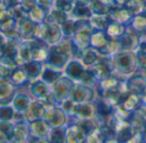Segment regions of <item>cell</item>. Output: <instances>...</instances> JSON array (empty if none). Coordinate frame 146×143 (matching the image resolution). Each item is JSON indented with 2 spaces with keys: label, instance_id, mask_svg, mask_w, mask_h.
Here are the masks:
<instances>
[{
  "label": "cell",
  "instance_id": "obj_1",
  "mask_svg": "<svg viewBox=\"0 0 146 143\" xmlns=\"http://www.w3.org/2000/svg\"><path fill=\"white\" fill-rule=\"evenodd\" d=\"M27 90L32 98L37 100H43L50 94V86L41 79L31 82Z\"/></svg>",
  "mask_w": 146,
  "mask_h": 143
},
{
  "label": "cell",
  "instance_id": "obj_2",
  "mask_svg": "<svg viewBox=\"0 0 146 143\" xmlns=\"http://www.w3.org/2000/svg\"><path fill=\"white\" fill-rule=\"evenodd\" d=\"M29 42H30V46H31L33 61L44 63V61L47 58L49 51H50L48 45L44 40L39 39H30Z\"/></svg>",
  "mask_w": 146,
  "mask_h": 143
},
{
  "label": "cell",
  "instance_id": "obj_3",
  "mask_svg": "<svg viewBox=\"0 0 146 143\" xmlns=\"http://www.w3.org/2000/svg\"><path fill=\"white\" fill-rule=\"evenodd\" d=\"M51 130L59 129L63 122L65 121V117L62 109L56 108L55 106L45 109V112L44 114L43 118Z\"/></svg>",
  "mask_w": 146,
  "mask_h": 143
},
{
  "label": "cell",
  "instance_id": "obj_4",
  "mask_svg": "<svg viewBox=\"0 0 146 143\" xmlns=\"http://www.w3.org/2000/svg\"><path fill=\"white\" fill-rule=\"evenodd\" d=\"M27 88H20L17 89V92L14 97L11 106L14 110L20 113H24L27 109L32 100H33L30 95L28 91H26Z\"/></svg>",
  "mask_w": 146,
  "mask_h": 143
},
{
  "label": "cell",
  "instance_id": "obj_5",
  "mask_svg": "<svg viewBox=\"0 0 146 143\" xmlns=\"http://www.w3.org/2000/svg\"><path fill=\"white\" fill-rule=\"evenodd\" d=\"M30 137L36 139H48L51 131L50 127L44 119H39L29 123Z\"/></svg>",
  "mask_w": 146,
  "mask_h": 143
},
{
  "label": "cell",
  "instance_id": "obj_6",
  "mask_svg": "<svg viewBox=\"0 0 146 143\" xmlns=\"http://www.w3.org/2000/svg\"><path fill=\"white\" fill-rule=\"evenodd\" d=\"M30 139L29 123L27 121H21L14 124V129L11 136V142L14 143L28 142Z\"/></svg>",
  "mask_w": 146,
  "mask_h": 143
},
{
  "label": "cell",
  "instance_id": "obj_7",
  "mask_svg": "<svg viewBox=\"0 0 146 143\" xmlns=\"http://www.w3.org/2000/svg\"><path fill=\"white\" fill-rule=\"evenodd\" d=\"M45 112V108L39 100H33L27 109L23 113L25 121L30 123L33 121L42 119Z\"/></svg>",
  "mask_w": 146,
  "mask_h": 143
},
{
  "label": "cell",
  "instance_id": "obj_8",
  "mask_svg": "<svg viewBox=\"0 0 146 143\" xmlns=\"http://www.w3.org/2000/svg\"><path fill=\"white\" fill-rule=\"evenodd\" d=\"M9 82L17 89L27 88L31 82L22 66H18L12 70Z\"/></svg>",
  "mask_w": 146,
  "mask_h": 143
},
{
  "label": "cell",
  "instance_id": "obj_9",
  "mask_svg": "<svg viewBox=\"0 0 146 143\" xmlns=\"http://www.w3.org/2000/svg\"><path fill=\"white\" fill-rule=\"evenodd\" d=\"M17 92L9 82H0V106L11 105Z\"/></svg>",
  "mask_w": 146,
  "mask_h": 143
},
{
  "label": "cell",
  "instance_id": "obj_10",
  "mask_svg": "<svg viewBox=\"0 0 146 143\" xmlns=\"http://www.w3.org/2000/svg\"><path fill=\"white\" fill-rule=\"evenodd\" d=\"M68 82L69 81L66 78H60L51 85L50 93L56 101H60L66 98L69 90Z\"/></svg>",
  "mask_w": 146,
  "mask_h": 143
},
{
  "label": "cell",
  "instance_id": "obj_11",
  "mask_svg": "<svg viewBox=\"0 0 146 143\" xmlns=\"http://www.w3.org/2000/svg\"><path fill=\"white\" fill-rule=\"evenodd\" d=\"M22 67L25 69L30 82L40 79V76L44 68V63L37 61H31L27 63H25Z\"/></svg>",
  "mask_w": 146,
  "mask_h": 143
},
{
  "label": "cell",
  "instance_id": "obj_12",
  "mask_svg": "<svg viewBox=\"0 0 146 143\" xmlns=\"http://www.w3.org/2000/svg\"><path fill=\"white\" fill-rule=\"evenodd\" d=\"M61 76H62V73L60 71H58L57 69H52L50 67L45 66L44 68V70L40 76V79L50 86L54 82H56L57 80H59L61 78Z\"/></svg>",
  "mask_w": 146,
  "mask_h": 143
},
{
  "label": "cell",
  "instance_id": "obj_13",
  "mask_svg": "<svg viewBox=\"0 0 146 143\" xmlns=\"http://www.w3.org/2000/svg\"><path fill=\"white\" fill-rule=\"evenodd\" d=\"M46 16V12L43 10L39 6L35 5L27 12V17L34 23L44 22Z\"/></svg>",
  "mask_w": 146,
  "mask_h": 143
},
{
  "label": "cell",
  "instance_id": "obj_14",
  "mask_svg": "<svg viewBox=\"0 0 146 143\" xmlns=\"http://www.w3.org/2000/svg\"><path fill=\"white\" fill-rule=\"evenodd\" d=\"M15 112L11 105L0 106V122H12Z\"/></svg>",
  "mask_w": 146,
  "mask_h": 143
},
{
  "label": "cell",
  "instance_id": "obj_15",
  "mask_svg": "<svg viewBox=\"0 0 146 143\" xmlns=\"http://www.w3.org/2000/svg\"><path fill=\"white\" fill-rule=\"evenodd\" d=\"M12 70L0 63V82H9Z\"/></svg>",
  "mask_w": 146,
  "mask_h": 143
},
{
  "label": "cell",
  "instance_id": "obj_16",
  "mask_svg": "<svg viewBox=\"0 0 146 143\" xmlns=\"http://www.w3.org/2000/svg\"><path fill=\"white\" fill-rule=\"evenodd\" d=\"M51 3H52V0H35L36 5L39 6L45 12L48 11V9H50Z\"/></svg>",
  "mask_w": 146,
  "mask_h": 143
},
{
  "label": "cell",
  "instance_id": "obj_17",
  "mask_svg": "<svg viewBox=\"0 0 146 143\" xmlns=\"http://www.w3.org/2000/svg\"><path fill=\"white\" fill-rule=\"evenodd\" d=\"M6 42H7V38L0 32V50L3 51V48L6 45Z\"/></svg>",
  "mask_w": 146,
  "mask_h": 143
},
{
  "label": "cell",
  "instance_id": "obj_18",
  "mask_svg": "<svg viewBox=\"0 0 146 143\" xmlns=\"http://www.w3.org/2000/svg\"><path fill=\"white\" fill-rule=\"evenodd\" d=\"M29 143H50L49 139H36V138H32L30 137Z\"/></svg>",
  "mask_w": 146,
  "mask_h": 143
},
{
  "label": "cell",
  "instance_id": "obj_19",
  "mask_svg": "<svg viewBox=\"0 0 146 143\" xmlns=\"http://www.w3.org/2000/svg\"><path fill=\"white\" fill-rule=\"evenodd\" d=\"M3 143H13V142H12L10 141V142H3Z\"/></svg>",
  "mask_w": 146,
  "mask_h": 143
},
{
  "label": "cell",
  "instance_id": "obj_20",
  "mask_svg": "<svg viewBox=\"0 0 146 143\" xmlns=\"http://www.w3.org/2000/svg\"><path fill=\"white\" fill-rule=\"evenodd\" d=\"M20 143H29V142H20Z\"/></svg>",
  "mask_w": 146,
  "mask_h": 143
}]
</instances>
